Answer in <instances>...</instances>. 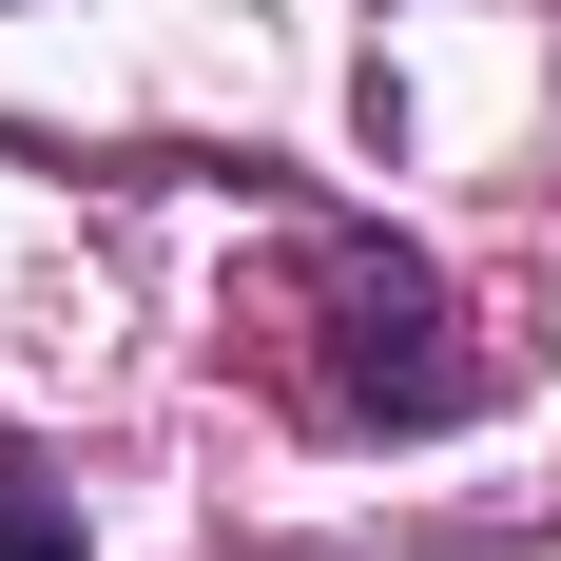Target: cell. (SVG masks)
Instances as JSON below:
<instances>
[{
    "mask_svg": "<svg viewBox=\"0 0 561 561\" xmlns=\"http://www.w3.org/2000/svg\"><path fill=\"white\" fill-rule=\"evenodd\" d=\"M290 388L330 407V426H465L484 407V348H465L446 272L388 252V232H330V252H290Z\"/></svg>",
    "mask_w": 561,
    "mask_h": 561,
    "instance_id": "cell-1",
    "label": "cell"
},
{
    "mask_svg": "<svg viewBox=\"0 0 561 561\" xmlns=\"http://www.w3.org/2000/svg\"><path fill=\"white\" fill-rule=\"evenodd\" d=\"M0 561H98L78 484H58V465H20V446H0Z\"/></svg>",
    "mask_w": 561,
    "mask_h": 561,
    "instance_id": "cell-2",
    "label": "cell"
}]
</instances>
